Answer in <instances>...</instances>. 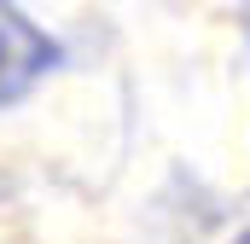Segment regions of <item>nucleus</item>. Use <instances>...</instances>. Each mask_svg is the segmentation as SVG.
<instances>
[{
	"label": "nucleus",
	"mask_w": 250,
	"mask_h": 244,
	"mask_svg": "<svg viewBox=\"0 0 250 244\" xmlns=\"http://www.w3.org/2000/svg\"><path fill=\"white\" fill-rule=\"evenodd\" d=\"M53 70H59V41L18 6H0V105L23 99Z\"/></svg>",
	"instance_id": "obj_1"
},
{
	"label": "nucleus",
	"mask_w": 250,
	"mask_h": 244,
	"mask_svg": "<svg viewBox=\"0 0 250 244\" xmlns=\"http://www.w3.org/2000/svg\"><path fill=\"white\" fill-rule=\"evenodd\" d=\"M239 244H250V233H245V239H239Z\"/></svg>",
	"instance_id": "obj_2"
}]
</instances>
